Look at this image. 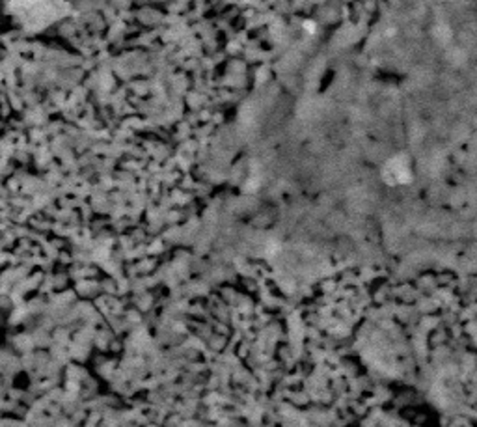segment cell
I'll return each mask as SVG.
<instances>
[{
  "label": "cell",
  "mask_w": 477,
  "mask_h": 427,
  "mask_svg": "<svg viewBox=\"0 0 477 427\" xmlns=\"http://www.w3.org/2000/svg\"><path fill=\"white\" fill-rule=\"evenodd\" d=\"M384 181L390 185H401L410 181V168L405 157H397L384 168Z\"/></svg>",
  "instance_id": "6da1fadb"
}]
</instances>
